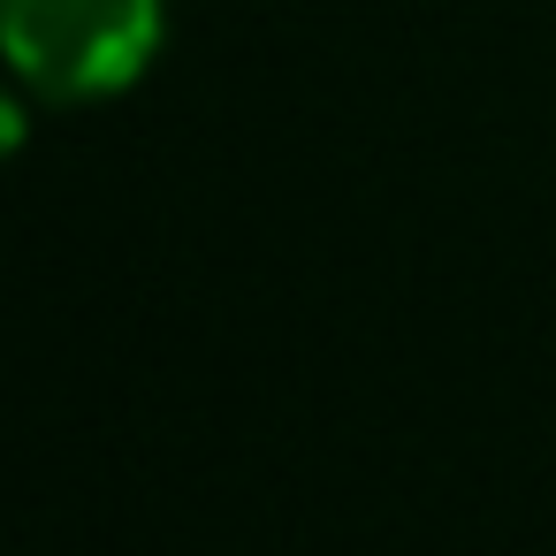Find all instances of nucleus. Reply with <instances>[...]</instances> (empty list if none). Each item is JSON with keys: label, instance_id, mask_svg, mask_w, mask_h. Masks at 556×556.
<instances>
[{"label": "nucleus", "instance_id": "f257e3e1", "mask_svg": "<svg viewBox=\"0 0 556 556\" xmlns=\"http://www.w3.org/2000/svg\"><path fill=\"white\" fill-rule=\"evenodd\" d=\"M168 39V0H0L9 77L47 108L130 92Z\"/></svg>", "mask_w": 556, "mask_h": 556}]
</instances>
